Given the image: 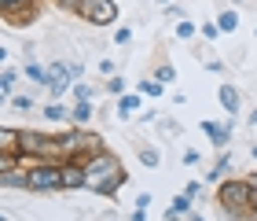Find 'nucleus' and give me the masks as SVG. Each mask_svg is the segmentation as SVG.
I'll use <instances>...</instances> for the list:
<instances>
[{
    "mask_svg": "<svg viewBox=\"0 0 257 221\" xmlns=\"http://www.w3.org/2000/svg\"><path fill=\"white\" fill-rule=\"evenodd\" d=\"M41 114H44L48 122H66V118H70V107H63L59 100H52V103H48V107H44Z\"/></svg>",
    "mask_w": 257,
    "mask_h": 221,
    "instance_id": "nucleus-16",
    "label": "nucleus"
},
{
    "mask_svg": "<svg viewBox=\"0 0 257 221\" xmlns=\"http://www.w3.org/2000/svg\"><path fill=\"white\" fill-rule=\"evenodd\" d=\"M128 221H147V210H133V217Z\"/></svg>",
    "mask_w": 257,
    "mask_h": 221,
    "instance_id": "nucleus-39",
    "label": "nucleus"
},
{
    "mask_svg": "<svg viewBox=\"0 0 257 221\" xmlns=\"http://www.w3.org/2000/svg\"><path fill=\"white\" fill-rule=\"evenodd\" d=\"M11 107H15L19 114H30L33 111V96H11Z\"/></svg>",
    "mask_w": 257,
    "mask_h": 221,
    "instance_id": "nucleus-25",
    "label": "nucleus"
},
{
    "mask_svg": "<svg viewBox=\"0 0 257 221\" xmlns=\"http://www.w3.org/2000/svg\"><path fill=\"white\" fill-rule=\"evenodd\" d=\"M55 4H59V8H66V11H74V15H77V8L85 4V0H55Z\"/></svg>",
    "mask_w": 257,
    "mask_h": 221,
    "instance_id": "nucleus-34",
    "label": "nucleus"
},
{
    "mask_svg": "<svg viewBox=\"0 0 257 221\" xmlns=\"http://www.w3.org/2000/svg\"><path fill=\"white\" fill-rule=\"evenodd\" d=\"M188 221H206V217H202V214H191V217H188Z\"/></svg>",
    "mask_w": 257,
    "mask_h": 221,
    "instance_id": "nucleus-40",
    "label": "nucleus"
},
{
    "mask_svg": "<svg viewBox=\"0 0 257 221\" xmlns=\"http://www.w3.org/2000/svg\"><path fill=\"white\" fill-rule=\"evenodd\" d=\"M15 81H19V74L11 70V66H4V74H0V92H4V100L15 96Z\"/></svg>",
    "mask_w": 257,
    "mask_h": 221,
    "instance_id": "nucleus-18",
    "label": "nucleus"
},
{
    "mask_svg": "<svg viewBox=\"0 0 257 221\" xmlns=\"http://www.w3.org/2000/svg\"><path fill=\"white\" fill-rule=\"evenodd\" d=\"M26 78L37 81V85H48V70H44V66H37V63H26Z\"/></svg>",
    "mask_w": 257,
    "mask_h": 221,
    "instance_id": "nucleus-23",
    "label": "nucleus"
},
{
    "mask_svg": "<svg viewBox=\"0 0 257 221\" xmlns=\"http://www.w3.org/2000/svg\"><path fill=\"white\" fill-rule=\"evenodd\" d=\"M155 81H162V85L177 81V66H173V63H158V70H155Z\"/></svg>",
    "mask_w": 257,
    "mask_h": 221,
    "instance_id": "nucleus-21",
    "label": "nucleus"
},
{
    "mask_svg": "<svg viewBox=\"0 0 257 221\" xmlns=\"http://www.w3.org/2000/svg\"><path fill=\"white\" fill-rule=\"evenodd\" d=\"M177 37H180V41H191V37H195V22L180 19V22H177Z\"/></svg>",
    "mask_w": 257,
    "mask_h": 221,
    "instance_id": "nucleus-27",
    "label": "nucleus"
},
{
    "mask_svg": "<svg viewBox=\"0 0 257 221\" xmlns=\"http://www.w3.org/2000/svg\"><path fill=\"white\" fill-rule=\"evenodd\" d=\"M231 4H242V0H231Z\"/></svg>",
    "mask_w": 257,
    "mask_h": 221,
    "instance_id": "nucleus-43",
    "label": "nucleus"
},
{
    "mask_svg": "<svg viewBox=\"0 0 257 221\" xmlns=\"http://www.w3.org/2000/svg\"><path fill=\"white\" fill-rule=\"evenodd\" d=\"M184 162H188V166H195V162H198V151L188 148V151H184Z\"/></svg>",
    "mask_w": 257,
    "mask_h": 221,
    "instance_id": "nucleus-35",
    "label": "nucleus"
},
{
    "mask_svg": "<svg viewBox=\"0 0 257 221\" xmlns=\"http://www.w3.org/2000/svg\"><path fill=\"white\" fill-rule=\"evenodd\" d=\"M162 92H166V85H162V81H155V78L140 81V96H162Z\"/></svg>",
    "mask_w": 257,
    "mask_h": 221,
    "instance_id": "nucleus-22",
    "label": "nucleus"
},
{
    "mask_svg": "<svg viewBox=\"0 0 257 221\" xmlns=\"http://www.w3.org/2000/svg\"><path fill=\"white\" fill-rule=\"evenodd\" d=\"M63 188H88V173H85V162L77 159H63Z\"/></svg>",
    "mask_w": 257,
    "mask_h": 221,
    "instance_id": "nucleus-9",
    "label": "nucleus"
},
{
    "mask_svg": "<svg viewBox=\"0 0 257 221\" xmlns=\"http://www.w3.org/2000/svg\"><path fill=\"white\" fill-rule=\"evenodd\" d=\"M228 170H231V155L224 151V155L217 159V166H213V170L206 173V181H224V177H228Z\"/></svg>",
    "mask_w": 257,
    "mask_h": 221,
    "instance_id": "nucleus-15",
    "label": "nucleus"
},
{
    "mask_svg": "<svg viewBox=\"0 0 257 221\" xmlns=\"http://www.w3.org/2000/svg\"><path fill=\"white\" fill-rule=\"evenodd\" d=\"M217 33H220L217 22H202V37H206V41H217Z\"/></svg>",
    "mask_w": 257,
    "mask_h": 221,
    "instance_id": "nucleus-29",
    "label": "nucleus"
},
{
    "mask_svg": "<svg viewBox=\"0 0 257 221\" xmlns=\"http://www.w3.org/2000/svg\"><path fill=\"white\" fill-rule=\"evenodd\" d=\"M114 41H118V44H128V41H133V30H128V26H118V30H114Z\"/></svg>",
    "mask_w": 257,
    "mask_h": 221,
    "instance_id": "nucleus-30",
    "label": "nucleus"
},
{
    "mask_svg": "<svg viewBox=\"0 0 257 221\" xmlns=\"http://www.w3.org/2000/svg\"><path fill=\"white\" fill-rule=\"evenodd\" d=\"M191 195V199H198V195H202V181H188V188H184Z\"/></svg>",
    "mask_w": 257,
    "mask_h": 221,
    "instance_id": "nucleus-32",
    "label": "nucleus"
},
{
    "mask_svg": "<svg viewBox=\"0 0 257 221\" xmlns=\"http://www.w3.org/2000/svg\"><path fill=\"white\" fill-rule=\"evenodd\" d=\"M4 8V22L11 26H26L30 19H37V0H0Z\"/></svg>",
    "mask_w": 257,
    "mask_h": 221,
    "instance_id": "nucleus-6",
    "label": "nucleus"
},
{
    "mask_svg": "<svg viewBox=\"0 0 257 221\" xmlns=\"http://www.w3.org/2000/svg\"><path fill=\"white\" fill-rule=\"evenodd\" d=\"M70 92H74V100H92V96H96V89H92L88 81H74V89H70Z\"/></svg>",
    "mask_w": 257,
    "mask_h": 221,
    "instance_id": "nucleus-24",
    "label": "nucleus"
},
{
    "mask_svg": "<svg viewBox=\"0 0 257 221\" xmlns=\"http://www.w3.org/2000/svg\"><path fill=\"white\" fill-rule=\"evenodd\" d=\"M19 155L26 162H63V144L59 136H48L41 129H22Z\"/></svg>",
    "mask_w": 257,
    "mask_h": 221,
    "instance_id": "nucleus-3",
    "label": "nucleus"
},
{
    "mask_svg": "<svg viewBox=\"0 0 257 221\" xmlns=\"http://www.w3.org/2000/svg\"><path fill=\"white\" fill-rule=\"evenodd\" d=\"M140 96H118V118H128L133 111H140Z\"/></svg>",
    "mask_w": 257,
    "mask_h": 221,
    "instance_id": "nucleus-19",
    "label": "nucleus"
},
{
    "mask_svg": "<svg viewBox=\"0 0 257 221\" xmlns=\"http://www.w3.org/2000/svg\"><path fill=\"white\" fill-rule=\"evenodd\" d=\"M92 114H96V107H92V100H77V107L70 111V122H74V125H81V129H85V125L92 122Z\"/></svg>",
    "mask_w": 257,
    "mask_h": 221,
    "instance_id": "nucleus-11",
    "label": "nucleus"
},
{
    "mask_svg": "<svg viewBox=\"0 0 257 221\" xmlns=\"http://www.w3.org/2000/svg\"><path fill=\"white\" fill-rule=\"evenodd\" d=\"M66 66H70V74H74V81H77L81 74H85V66H81V63H66Z\"/></svg>",
    "mask_w": 257,
    "mask_h": 221,
    "instance_id": "nucleus-37",
    "label": "nucleus"
},
{
    "mask_svg": "<svg viewBox=\"0 0 257 221\" xmlns=\"http://www.w3.org/2000/svg\"><path fill=\"white\" fill-rule=\"evenodd\" d=\"M158 129L166 133V136H180V133H184L180 122H173V118H158Z\"/></svg>",
    "mask_w": 257,
    "mask_h": 221,
    "instance_id": "nucleus-26",
    "label": "nucleus"
},
{
    "mask_svg": "<svg viewBox=\"0 0 257 221\" xmlns=\"http://www.w3.org/2000/svg\"><path fill=\"white\" fill-rule=\"evenodd\" d=\"M136 155H140V162H144L147 170H155V166H158V159H162V155H158V148H151V144H144V148L136 151Z\"/></svg>",
    "mask_w": 257,
    "mask_h": 221,
    "instance_id": "nucleus-20",
    "label": "nucleus"
},
{
    "mask_svg": "<svg viewBox=\"0 0 257 221\" xmlns=\"http://www.w3.org/2000/svg\"><path fill=\"white\" fill-rule=\"evenodd\" d=\"M191 203H195V199H191V195H188V192H180V195H177V199H173V206H169V210H166V221H180L184 214H188V210H191Z\"/></svg>",
    "mask_w": 257,
    "mask_h": 221,
    "instance_id": "nucleus-12",
    "label": "nucleus"
},
{
    "mask_svg": "<svg viewBox=\"0 0 257 221\" xmlns=\"http://www.w3.org/2000/svg\"><path fill=\"white\" fill-rule=\"evenodd\" d=\"M63 188V162H33L26 170V192H59Z\"/></svg>",
    "mask_w": 257,
    "mask_h": 221,
    "instance_id": "nucleus-4",
    "label": "nucleus"
},
{
    "mask_svg": "<svg viewBox=\"0 0 257 221\" xmlns=\"http://www.w3.org/2000/svg\"><path fill=\"white\" fill-rule=\"evenodd\" d=\"M99 74H103V78L114 74V59H110V55H107V59H99Z\"/></svg>",
    "mask_w": 257,
    "mask_h": 221,
    "instance_id": "nucleus-33",
    "label": "nucleus"
},
{
    "mask_svg": "<svg viewBox=\"0 0 257 221\" xmlns=\"http://www.w3.org/2000/svg\"><path fill=\"white\" fill-rule=\"evenodd\" d=\"M206 70H213V74H220V70H224V63H220V59H209V63H206Z\"/></svg>",
    "mask_w": 257,
    "mask_h": 221,
    "instance_id": "nucleus-36",
    "label": "nucleus"
},
{
    "mask_svg": "<svg viewBox=\"0 0 257 221\" xmlns=\"http://www.w3.org/2000/svg\"><path fill=\"white\" fill-rule=\"evenodd\" d=\"M0 184H4V188H22V192H26V170H8V173H0Z\"/></svg>",
    "mask_w": 257,
    "mask_h": 221,
    "instance_id": "nucleus-14",
    "label": "nucleus"
},
{
    "mask_svg": "<svg viewBox=\"0 0 257 221\" xmlns=\"http://www.w3.org/2000/svg\"><path fill=\"white\" fill-rule=\"evenodd\" d=\"M217 100H220V107L228 111V118H235V111H239V89L231 85V81H220V89H217Z\"/></svg>",
    "mask_w": 257,
    "mask_h": 221,
    "instance_id": "nucleus-10",
    "label": "nucleus"
},
{
    "mask_svg": "<svg viewBox=\"0 0 257 221\" xmlns=\"http://www.w3.org/2000/svg\"><path fill=\"white\" fill-rule=\"evenodd\" d=\"M77 19L88 26H114L118 22V4L114 0H85L77 8Z\"/></svg>",
    "mask_w": 257,
    "mask_h": 221,
    "instance_id": "nucleus-5",
    "label": "nucleus"
},
{
    "mask_svg": "<svg viewBox=\"0 0 257 221\" xmlns=\"http://www.w3.org/2000/svg\"><path fill=\"white\" fill-rule=\"evenodd\" d=\"M250 125H257V111H253V114H250Z\"/></svg>",
    "mask_w": 257,
    "mask_h": 221,
    "instance_id": "nucleus-41",
    "label": "nucleus"
},
{
    "mask_svg": "<svg viewBox=\"0 0 257 221\" xmlns=\"http://www.w3.org/2000/svg\"><path fill=\"white\" fill-rule=\"evenodd\" d=\"M169 19H177V22H180V19H184V8H177V4H169Z\"/></svg>",
    "mask_w": 257,
    "mask_h": 221,
    "instance_id": "nucleus-38",
    "label": "nucleus"
},
{
    "mask_svg": "<svg viewBox=\"0 0 257 221\" xmlns=\"http://www.w3.org/2000/svg\"><path fill=\"white\" fill-rule=\"evenodd\" d=\"M217 203H220V210H224V217L231 221L235 214H246L257 206V181L246 177V181H239V177H224L220 181V188H217Z\"/></svg>",
    "mask_w": 257,
    "mask_h": 221,
    "instance_id": "nucleus-2",
    "label": "nucleus"
},
{
    "mask_svg": "<svg viewBox=\"0 0 257 221\" xmlns=\"http://www.w3.org/2000/svg\"><path fill=\"white\" fill-rule=\"evenodd\" d=\"M85 173H88V192H96V195H114L125 184L121 159L114 155V151H107V148L85 162Z\"/></svg>",
    "mask_w": 257,
    "mask_h": 221,
    "instance_id": "nucleus-1",
    "label": "nucleus"
},
{
    "mask_svg": "<svg viewBox=\"0 0 257 221\" xmlns=\"http://www.w3.org/2000/svg\"><path fill=\"white\" fill-rule=\"evenodd\" d=\"M158 4H169V0H158Z\"/></svg>",
    "mask_w": 257,
    "mask_h": 221,
    "instance_id": "nucleus-42",
    "label": "nucleus"
},
{
    "mask_svg": "<svg viewBox=\"0 0 257 221\" xmlns=\"http://www.w3.org/2000/svg\"><path fill=\"white\" fill-rule=\"evenodd\" d=\"M44 89L52 92V100H59L63 92H70V89H74V74H70V66L66 63H52L48 66V85H44Z\"/></svg>",
    "mask_w": 257,
    "mask_h": 221,
    "instance_id": "nucleus-7",
    "label": "nucleus"
},
{
    "mask_svg": "<svg viewBox=\"0 0 257 221\" xmlns=\"http://www.w3.org/2000/svg\"><path fill=\"white\" fill-rule=\"evenodd\" d=\"M202 133L213 140V148L224 151L231 144V133H235V118H228V122H202Z\"/></svg>",
    "mask_w": 257,
    "mask_h": 221,
    "instance_id": "nucleus-8",
    "label": "nucleus"
},
{
    "mask_svg": "<svg viewBox=\"0 0 257 221\" xmlns=\"http://www.w3.org/2000/svg\"><path fill=\"white\" fill-rule=\"evenodd\" d=\"M217 26H220V33H235L239 30V15H235V11H220V15H217Z\"/></svg>",
    "mask_w": 257,
    "mask_h": 221,
    "instance_id": "nucleus-17",
    "label": "nucleus"
},
{
    "mask_svg": "<svg viewBox=\"0 0 257 221\" xmlns=\"http://www.w3.org/2000/svg\"><path fill=\"white\" fill-rule=\"evenodd\" d=\"M103 89H107L110 96H125V81H121L118 74H114V78H110V81H107V85H103Z\"/></svg>",
    "mask_w": 257,
    "mask_h": 221,
    "instance_id": "nucleus-28",
    "label": "nucleus"
},
{
    "mask_svg": "<svg viewBox=\"0 0 257 221\" xmlns=\"http://www.w3.org/2000/svg\"><path fill=\"white\" fill-rule=\"evenodd\" d=\"M151 199H155L151 192H140V195H136V210H147V206H151Z\"/></svg>",
    "mask_w": 257,
    "mask_h": 221,
    "instance_id": "nucleus-31",
    "label": "nucleus"
},
{
    "mask_svg": "<svg viewBox=\"0 0 257 221\" xmlns=\"http://www.w3.org/2000/svg\"><path fill=\"white\" fill-rule=\"evenodd\" d=\"M19 140H22V129H11V125L0 129V151H19Z\"/></svg>",
    "mask_w": 257,
    "mask_h": 221,
    "instance_id": "nucleus-13",
    "label": "nucleus"
}]
</instances>
